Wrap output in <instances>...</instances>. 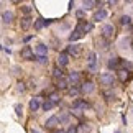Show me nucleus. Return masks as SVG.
Here are the masks:
<instances>
[{"mask_svg":"<svg viewBox=\"0 0 133 133\" xmlns=\"http://www.w3.org/2000/svg\"><path fill=\"white\" fill-rule=\"evenodd\" d=\"M41 107H43V110H46V112H48V110H51V109L54 107V104H53L51 100H46V102H44V104H43Z\"/></svg>","mask_w":133,"mask_h":133,"instance_id":"nucleus-22","label":"nucleus"},{"mask_svg":"<svg viewBox=\"0 0 133 133\" xmlns=\"http://www.w3.org/2000/svg\"><path fill=\"white\" fill-rule=\"evenodd\" d=\"M120 23L122 25H128L130 23V17H128V15H123V17L120 18Z\"/></svg>","mask_w":133,"mask_h":133,"instance_id":"nucleus-30","label":"nucleus"},{"mask_svg":"<svg viewBox=\"0 0 133 133\" xmlns=\"http://www.w3.org/2000/svg\"><path fill=\"white\" fill-rule=\"evenodd\" d=\"M17 90H18V92H25V84H23V82H20V84H18V87H17Z\"/></svg>","mask_w":133,"mask_h":133,"instance_id":"nucleus-33","label":"nucleus"},{"mask_svg":"<svg viewBox=\"0 0 133 133\" xmlns=\"http://www.w3.org/2000/svg\"><path fill=\"white\" fill-rule=\"evenodd\" d=\"M20 56H22V59H26V61H33L35 59L33 49L30 48V46H25V48L22 49V53H20Z\"/></svg>","mask_w":133,"mask_h":133,"instance_id":"nucleus-4","label":"nucleus"},{"mask_svg":"<svg viewBox=\"0 0 133 133\" xmlns=\"http://www.w3.org/2000/svg\"><path fill=\"white\" fill-rule=\"evenodd\" d=\"M107 66H109V69H118L120 68V58H112Z\"/></svg>","mask_w":133,"mask_h":133,"instance_id":"nucleus-16","label":"nucleus"},{"mask_svg":"<svg viewBox=\"0 0 133 133\" xmlns=\"http://www.w3.org/2000/svg\"><path fill=\"white\" fill-rule=\"evenodd\" d=\"M97 3H99V2H94V0H85L82 5H84V8L87 10V8H92V7H94V5H97Z\"/></svg>","mask_w":133,"mask_h":133,"instance_id":"nucleus-21","label":"nucleus"},{"mask_svg":"<svg viewBox=\"0 0 133 133\" xmlns=\"http://www.w3.org/2000/svg\"><path fill=\"white\" fill-rule=\"evenodd\" d=\"M58 118H59V122H63V123H66V122L69 120V115H68V114H64V115H61V117H58Z\"/></svg>","mask_w":133,"mask_h":133,"instance_id":"nucleus-31","label":"nucleus"},{"mask_svg":"<svg viewBox=\"0 0 133 133\" xmlns=\"http://www.w3.org/2000/svg\"><path fill=\"white\" fill-rule=\"evenodd\" d=\"M79 94H81L79 87H71V89H69V95H71V97H76V95H79Z\"/></svg>","mask_w":133,"mask_h":133,"instance_id":"nucleus-27","label":"nucleus"},{"mask_svg":"<svg viewBox=\"0 0 133 133\" xmlns=\"http://www.w3.org/2000/svg\"><path fill=\"white\" fill-rule=\"evenodd\" d=\"M87 107H89V104H87V102H85V100H74V104H72V109L74 110H82V109H87Z\"/></svg>","mask_w":133,"mask_h":133,"instance_id":"nucleus-8","label":"nucleus"},{"mask_svg":"<svg viewBox=\"0 0 133 133\" xmlns=\"http://www.w3.org/2000/svg\"><path fill=\"white\" fill-rule=\"evenodd\" d=\"M79 81H81V74H79V72H76V71L69 72V76H68V82H74V84H77Z\"/></svg>","mask_w":133,"mask_h":133,"instance_id":"nucleus-13","label":"nucleus"},{"mask_svg":"<svg viewBox=\"0 0 133 133\" xmlns=\"http://www.w3.org/2000/svg\"><path fill=\"white\" fill-rule=\"evenodd\" d=\"M44 26V25H43V18H38V20H35V28H36V30H41Z\"/></svg>","mask_w":133,"mask_h":133,"instance_id":"nucleus-29","label":"nucleus"},{"mask_svg":"<svg viewBox=\"0 0 133 133\" xmlns=\"http://www.w3.org/2000/svg\"><path fill=\"white\" fill-rule=\"evenodd\" d=\"M77 17H79L81 20H84V12H82V10H79V12H77Z\"/></svg>","mask_w":133,"mask_h":133,"instance_id":"nucleus-37","label":"nucleus"},{"mask_svg":"<svg viewBox=\"0 0 133 133\" xmlns=\"http://www.w3.org/2000/svg\"><path fill=\"white\" fill-rule=\"evenodd\" d=\"M53 72H54V79H56V81L61 79V77H64V76H63V71H59V68H54Z\"/></svg>","mask_w":133,"mask_h":133,"instance_id":"nucleus-26","label":"nucleus"},{"mask_svg":"<svg viewBox=\"0 0 133 133\" xmlns=\"http://www.w3.org/2000/svg\"><path fill=\"white\" fill-rule=\"evenodd\" d=\"M89 130H90V127L87 125V123H82L77 128V133H89Z\"/></svg>","mask_w":133,"mask_h":133,"instance_id":"nucleus-20","label":"nucleus"},{"mask_svg":"<svg viewBox=\"0 0 133 133\" xmlns=\"http://www.w3.org/2000/svg\"><path fill=\"white\" fill-rule=\"evenodd\" d=\"M54 133H66V131H64V130H56Z\"/></svg>","mask_w":133,"mask_h":133,"instance_id":"nucleus-38","label":"nucleus"},{"mask_svg":"<svg viewBox=\"0 0 133 133\" xmlns=\"http://www.w3.org/2000/svg\"><path fill=\"white\" fill-rule=\"evenodd\" d=\"M102 36H104V39H110L115 36V28L114 25H104L102 26Z\"/></svg>","mask_w":133,"mask_h":133,"instance_id":"nucleus-2","label":"nucleus"},{"mask_svg":"<svg viewBox=\"0 0 133 133\" xmlns=\"http://www.w3.org/2000/svg\"><path fill=\"white\" fill-rule=\"evenodd\" d=\"M68 85H69V82H68L66 77H61V79L56 81V87L58 89H68Z\"/></svg>","mask_w":133,"mask_h":133,"instance_id":"nucleus-17","label":"nucleus"},{"mask_svg":"<svg viewBox=\"0 0 133 133\" xmlns=\"http://www.w3.org/2000/svg\"><path fill=\"white\" fill-rule=\"evenodd\" d=\"M87 61H89V68H90L92 71H95V69H97V64H95V61H97V56H95V53H89V56H87Z\"/></svg>","mask_w":133,"mask_h":133,"instance_id":"nucleus-11","label":"nucleus"},{"mask_svg":"<svg viewBox=\"0 0 133 133\" xmlns=\"http://www.w3.org/2000/svg\"><path fill=\"white\" fill-rule=\"evenodd\" d=\"M90 30H92V25L87 23V22H84V20H81V22L77 23V26H76V30H74V33L69 36V41H71V43H74L76 39L82 38V36H84V33L90 31Z\"/></svg>","mask_w":133,"mask_h":133,"instance_id":"nucleus-1","label":"nucleus"},{"mask_svg":"<svg viewBox=\"0 0 133 133\" xmlns=\"http://www.w3.org/2000/svg\"><path fill=\"white\" fill-rule=\"evenodd\" d=\"M105 17H107V12L104 8H100V10H97L94 13V22H100V20H104Z\"/></svg>","mask_w":133,"mask_h":133,"instance_id":"nucleus-14","label":"nucleus"},{"mask_svg":"<svg viewBox=\"0 0 133 133\" xmlns=\"http://www.w3.org/2000/svg\"><path fill=\"white\" fill-rule=\"evenodd\" d=\"M56 125H59V118H58V115H53V117H49L48 120H46V128H56Z\"/></svg>","mask_w":133,"mask_h":133,"instance_id":"nucleus-7","label":"nucleus"},{"mask_svg":"<svg viewBox=\"0 0 133 133\" xmlns=\"http://www.w3.org/2000/svg\"><path fill=\"white\" fill-rule=\"evenodd\" d=\"M66 133H77V128H76L74 125H71L69 128H68V131H66Z\"/></svg>","mask_w":133,"mask_h":133,"instance_id":"nucleus-32","label":"nucleus"},{"mask_svg":"<svg viewBox=\"0 0 133 133\" xmlns=\"http://www.w3.org/2000/svg\"><path fill=\"white\" fill-rule=\"evenodd\" d=\"M66 54H71V56H79L81 54V46L79 44H71L68 48V53Z\"/></svg>","mask_w":133,"mask_h":133,"instance_id":"nucleus-10","label":"nucleus"},{"mask_svg":"<svg viewBox=\"0 0 133 133\" xmlns=\"http://www.w3.org/2000/svg\"><path fill=\"white\" fill-rule=\"evenodd\" d=\"M69 63V56L66 54V53H61L58 56V66H61V68H64V66H68Z\"/></svg>","mask_w":133,"mask_h":133,"instance_id":"nucleus-9","label":"nucleus"},{"mask_svg":"<svg viewBox=\"0 0 133 133\" xmlns=\"http://www.w3.org/2000/svg\"><path fill=\"white\" fill-rule=\"evenodd\" d=\"M15 110H17V115H22V105H15Z\"/></svg>","mask_w":133,"mask_h":133,"instance_id":"nucleus-35","label":"nucleus"},{"mask_svg":"<svg viewBox=\"0 0 133 133\" xmlns=\"http://www.w3.org/2000/svg\"><path fill=\"white\" fill-rule=\"evenodd\" d=\"M39 107H41L39 99H31V100H30V110H31V112H36Z\"/></svg>","mask_w":133,"mask_h":133,"instance_id":"nucleus-15","label":"nucleus"},{"mask_svg":"<svg viewBox=\"0 0 133 133\" xmlns=\"http://www.w3.org/2000/svg\"><path fill=\"white\" fill-rule=\"evenodd\" d=\"M94 89H95V85L90 82V81H85V82L79 87V90L82 92V94H92L94 92Z\"/></svg>","mask_w":133,"mask_h":133,"instance_id":"nucleus-5","label":"nucleus"},{"mask_svg":"<svg viewBox=\"0 0 133 133\" xmlns=\"http://www.w3.org/2000/svg\"><path fill=\"white\" fill-rule=\"evenodd\" d=\"M114 133H118V131H114Z\"/></svg>","mask_w":133,"mask_h":133,"instance_id":"nucleus-39","label":"nucleus"},{"mask_svg":"<svg viewBox=\"0 0 133 133\" xmlns=\"http://www.w3.org/2000/svg\"><path fill=\"white\" fill-rule=\"evenodd\" d=\"M133 77V74L130 72V71L127 69H118V79L122 81V82H127V81H130Z\"/></svg>","mask_w":133,"mask_h":133,"instance_id":"nucleus-6","label":"nucleus"},{"mask_svg":"<svg viewBox=\"0 0 133 133\" xmlns=\"http://www.w3.org/2000/svg\"><path fill=\"white\" fill-rule=\"evenodd\" d=\"M2 20H3V23H12L13 22V13L12 12H3L2 13Z\"/></svg>","mask_w":133,"mask_h":133,"instance_id":"nucleus-18","label":"nucleus"},{"mask_svg":"<svg viewBox=\"0 0 133 133\" xmlns=\"http://www.w3.org/2000/svg\"><path fill=\"white\" fill-rule=\"evenodd\" d=\"M120 66H122L123 69H127V68L131 69V68H133V63H128V61H125V59H120Z\"/></svg>","mask_w":133,"mask_h":133,"instance_id":"nucleus-23","label":"nucleus"},{"mask_svg":"<svg viewBox=\"0 0 133 133\" xmlns=\"http://www.w3.org/2000/svg\"><path fill=\"white\" fill-rule=\"evenodd\" d=\"M48 100H51V102H53V104L56 105V104H59V95L54 92V94H51V95H49V99H48Z\"/></svg>","mask_w":133,"mask_h":133,"instance_id":"nucleus-24","label":"nucleus"},{"mask_svg":"<svg viewBox=\"0 0 133 133\" xmlns=\"http://www.w3.org/2000/svg\"><path fill=\"white\" fill-rule=\"evenodd\" d=\"M22 12L25 13V17H28V15L31 13V7H30V5H23V7H22Z\"/></svg>","mask_w":133,"mask_h":133,"instance_id":"nucleus-28","label":"nucleus"},{"mask_svg":"<svg viewBox=\"0 0 133 133\" xmlns=\"http://www.w3.org/2000/svg\"><path fill=\"white\" fill-rule=\"evenodd\" d=\"M35 59H36L39 64H46V63H48V56H35Z\"/></svg>","mask_w":133,"mask_h":133,"instance_id":"nucleus-25","label":"nucleus"},{"mask_svg":"<svg viewBox=\"0 0 133 133\" xmlns=\"http://www.w3.org/2000/svg\"><path fill=\"white\" fill-rule=\"evenodd\" d=\"M105 97H107V100H112L114 99V94L112 92H105Z\"/></svg>","mask_w":133,"mask_h":133,"instance_id":"nucleus-34","label":"nucleus"},{"mask_svg":"<svg viewBox=\"0 0 133 133\" xmlns=\"http://www.w3.org/2000/svg\"><path fill=\"white\" fill-rule=\"evenodd\" d=\"M99 44H102V48H104V49L107 48V41H105L104 38H102V41H99Z\"/></svg>","mask_w":133,"mask_h":133,"instance_id":"nucleus-36","label":"nucleus"},{"mask_svg":"<svg viewBox=\"0 0 133 133\" xmlns=\"http://www.w3.org/2000/svg\"><path fill=\"white\" fill-rule=\"evenodd\" d=\"M36 53H38V56H46V53H48V46L46 44H38L36 46Z\"/></svg>","mask_w":133,"mask_h":133,"instance_id":"nucleus-19","label":"nucleus"},{"mask_svg":"<svg viewBox=\"0 0 133 133\" xmlns=\"http://www.w3.org/2000/svg\"><path fill=\"white\" fill-rule=\"evenodd\" d=\"M99 81H100L102 85H114L115 77H114V74L105 72V74H100V76H99Z\"/></svg>","mask_w":133,"mask_h":133,"instance_id":"nucleus-3","label":"nucleus"},{"mask_svg":"<svg viewBox=\"0 0 133 133\" xmlns=\"http://www.w3.org/2000/svg\"><path fill=\"white\" fill-rule=\"evenodd\" d=\"M131 44H133V43H131Z\"/></svg>","mask_w":133,"mask_h":133,"instance_id":"nucleus-40","label":"nucleus"},{"mask_svg":"<svg viewBox=\"0 0 133 133\" xmlns=\"http://www.w3.org/2000/svg\"><path fill=\"white\" fill-rule=\"evenodd\" d=\"M31 17H23L22 22H20V26H22V30H28L30 26H31Z\"/></svg>","mask_w":133,"mask_h":133,"instance_id":"nucleus-12","label":"nucleus"}]
</instances>
